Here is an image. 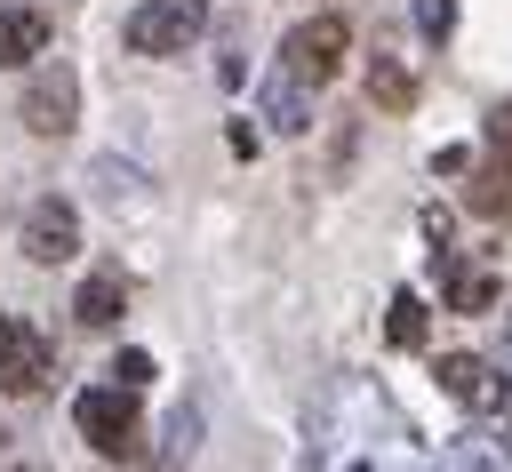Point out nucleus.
Wrapping results in <instances>:
<instances>
[{
	"instance_id": "obj_1",
	"label": "nucleus",
	"mask_w": 512,
	"mask_h": 472,
	"mask_svg": "<svg viewBox=\"0 0 512 472\" xmlns=\"http://www.w3.org/2000/svg\"><path fill=\"white\" fill-rule=\"evenodd\" d=\"M296 472H432V464H424L416 424L392 408V392L368 384V376H344V384H328V400L312 408V424H304V464H296Z\"/></svg>"
},
{
	"instance_id": "obj_2",
	"label": "nucleus",
	"mask_w": 512,
	"mask_h": 472,
	"mask_svg": "<svg viewBox=\"0 0 512 472\" xmlns=\"http://www.w3.org/2000/svg\"><path fill=\"white\" fill-rule=\"evenodd\" d=\"M200 32H208V0H136L120 24L128 56H184Z\"/></svg>"
},
{
	"instance_id": "obj_3",
	"label": "nucleus",
	"mask_w": 512,
	"mask_h": 472,
	"mask_svg": "<svg viewBox=\"0 0 512 472\" xmlns=\"http://www.w3.org/2000/svg\"><path fill=\"white\" fill-rule=\"evenodd\" d=\"M344 56H352V24H344L336 8L304 16V24H296V32L280 40V72H288V80H304V88L336 80V72H344Z\"/></svg>"
},
{
	"instance_id": "obj_4",
	"label": "nucleus",
	"mask_w": 512,
	"mask_h": 472,
	"mask_svg": "<svg viewBox=\"0 0 512 472\" xmlns=\"http://www.w3.org/2000/svg\"><path fill=\"white\" fill-rule=\"evenodd\" d=\"M72 424H80V440L96 448V456H136V392H120V384H88L80 400H72Z\"/></svg>"
},
{
	"instance_id": "obj_5",
	"label": "nucleus",
	"mask_w": 512,
	"mask_h": 472,
	"mask_svg": "<svg viewBox=\"0 0 512 472\" xmlns=\"http://www.w3.org/2000/svg\"><path fill=\"white\" fill-rule=\"evenodd\" d=\"M72 120H80V80H72L64 56H40L32 80H24V128L32 136H72Z\"/></svg>"
},
{
	"instance_id": "obj_6",
	"label": "nucleus",
	"mask_w": 512,
	"mask_h": 472,
	"mask_svg": "<svg viewBox=\"0 0 512 472\" xmlns=\"http://www.w3.org/2000/svg\"><path fill=\"white\" fill-rule=\"evenodd\" d=\"M48 376H56V344L24 312H0V392H48Z\"/></svg>"
},
{
	"instance_id": "obj_7",
	"label": "nucleus",
	"mask_w": 512,
	"mask_h": 472,
	"mask_svg": "<svg viewBox=\"0 0 512 472\" xmlns=\"http://www.w3.org/2000/svg\"><path fill=\"white\" fill-rule=\"evenodd\" d=\"M16 240H24V256H32V264H64V256L80 248V208L48 192V200H32V208L16 216Z\"/></svg>"
},
{
	"instance_id": "obj_8",
	"label": "nucleus",
	"mask_w": 512,
	"mask_h": 472,
	"mask_svg": "<svg viewBox=\"0 0 512 472\" xmlns=\"http://www.w3.org/2000/svg\"><path fill=\"white\" fill-rule=\"evenodd\" d=\"M472 208L480 216H512V104L488 112V152L472 168Z\"/></svg>"
},
{
	"instance_id": "obj_9",
	"label": "nucleus",
	"mask_w": 512,
	"mask_h": 472,
	"mask_svg": "<svg viewBox=\"0 0 512 472\" xmlns=\"http://www.w3.org/2000/svg\"><path fill=\"white\" fill-rule=\"evenodd\" d=\"M432 376H440V392H448L456 408H472V416H488V408H504V400H512V376H496L480 352H440V368H432Z\"/></svg>"
},
{
	"instance_id": "obj_10",
	"label": "nucleus",
	"mask_w": 512,
	"mask_h": 472,
	"mask_svg": "<svg viewBox=\"0 0 512 472\" xmlns=\"http://www.w3.org/2000/svg\"><path fill=\"white\" fill-rule=\"evenodd\" d=\"M120 312H128V280L120 272H88L72 288V320L80 328H120Z\"/></svg>"
},
{
	"instance_id": "obj_11",
	"label": "nucleus",
	"mask_w": 512,
	"mask_h": 472,
	"mask_svg": "<svg viewBox=\"0 0 512 472\" xmlns=\"http://www.w3.org/2000/svg\"><path fill=\"white\" fill-rule=\"evenodd\" d=\"M440 296H448V312H488L496 304V272H480V264L440 248Z\"/></svg>"
},
{
	"instance_id": "obj_12",
	"label": "nucleus",
	"mask_w": 512,
	"mask_h": 472,
	"mask_svg": "<svg viewBox=\"0 0 512 472\" xmlns=\"http://www.w3.org/2000/svg\"><path fill=\"white\" fill-rule=\"evenodd\" d=\"M40 48H48V16L40 8H0V72L32 64Z\"/></svg>"
},
{
	"instance_id": "obj_13",
	"label": "nucleus",
	"mask_w": 512,
	"mask_h": 472,
	"mask_svg": "<svg viewBox=\"0 0 512 472\" xmlns=\"http://www.w3.org/2000/svg\"><path fill=\"white\" fill-rule=\"evenodd\" d=\"M264 120H272L280 136H304V128H312V104H304V80H288V72H272V80H264Z\"/></svg>"
},
{
	"instance_id": "obj_14",
	"label": "nucleus",
	"mask_w": 512,
	"mask_h": 472,
	"mask_svg": "<svg viewBox=\"0 0 512 472\" xmlns=\"http://www.w3.org/2000/svg\"><path fill=\"white\" fill-rule=\"evenodd\" d=\"M368 104L408 112V104H416V72H408V64H392V56H368Z\"/></svg>"
},
{
	"instance_id": "obj_15",
	"label": "nucleus",
	"mask_w": 512,
	"mask_h": 472,
	"mask_svg": "<svg viewBox=\"0 0 512 472\" xmlns=\"http://www.w3.org/2000/svg\"><path fill=\"white\" fill-rule=\"evenodd\" d=\"M432 472H504V456H496V440L488 432H456L448 448H440V464Z\"/></svg>"
},
{
	"instance_id": "obj_16",
	"label": "nucleus",
	"mask_w": 512,
	"mask_h": 472,
	"mask_svg": "<svg viewBox=\"0 0 512 472\" xmlns=\"http://www.w3.org/2000/svg\"><path fill=\"white\" fill-rule=\"evenodd\" d=\"M384 336H392L400 352H416V344H424V296H416V288H400V296H392V312H384Z\"/></svg>"
},
{
	"instance_id": "obj_17",
	"label": "nucleus",
	"mask_w": 512,
	"mask_h": 472,
	"mask_svg": "<svg viewBox=\"0 0 512 472\" xmlns=\"http://www.w3.org/2000/svg\"><path fill=\"white\" fill-rule=\"evenodd\" d=\"M96 184H104L112 208H136V200H144V192H136V168H120V160H96Z\"/></svg>"
},
{
	"instance_id": "obj_18",
	"label": "nucleus",
	"mask_w": 512,
	"mask_h": 472,
	"mask_svg": "<svg viewBox=\"0 0 512 472\" xmlns=\"http://www.w3.org/2000/svg\"><path fill=\"white\" fill-rule=\"evenodd\" d=\"M112 384H120V392H144V384H152V352H136V344H128V352L112 360Z\"/></svg>"
},
{
	"instance_id": "obj_19",
	"label": "nucleus",
	"mask_w": 512,
	"mask_h": 472,
	"mask_svg": "<svg viewBox=\"0 0 512 472\" xmlns=\"http://www.w3.org/2000/svg\"><path fill=\"white\" fill-rule=\"evenodd\" d=\"M416 32L424 40H448L456 32V0H416Z\"/></svg>"
},
{
	"instance_id": "obj_20",
	"label": "nucleus",
	"mask_w": 512,
	"mask_h": 472,
	"mask_svg": "<svg viewBox=\"0 0 512 472\" xmlns=\"http://www.w3.org/2000/svg\"><path fill=\"white\" fill-rule=\"evenodd\" d=\"M192 432H200V416H192V408H176V416H168V464H184V456H192Z\"/></svg>"
},
{
	"instance_id": "obj_21",
	"label": "nucleus",
	"mask_w": 512,
	"mask_h": 472,
	"mask_svg": "<svg viewBox=\"0 0 512 472\" xmlns=\"http://www.w3.org/2000/svg\"><path fill=\"white\" fill-rule=\"evenodd\" d=\"M32 472H40V464H32Z\"/></svg>"
}]
</instances>
